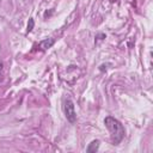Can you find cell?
I'll use <instances>...</instances> for the list:
<instances>
[{
  "mask_svg": "<svg viewBox=\"0 0 153 153\" xmlns=\"http://www.w3.org/2000/svg\"><path fill=\"white\" fill-rule=\"evenodd\" d=\"M104 123H105L106 128L109 129V131L111 134L112 145H118L122 141V139L124 137V128H123V126L121 124L120 121H117L116 118H114L111 116H108L104 120Z\"/></svg>",
  "mask_w": 153,
  "mask_h": 153,
  "instance_id": "obj_1",
  "label": "cell"
},
{
  "mask_svg": "<svg viewBox=\"0 0 153 153\" xmlns=\"http://www.w3.org/2000/svg\"><path fill=\"white\" fill-rule=\"evenodd\" d=\"M63 110H65V115L67 117V120L71 123H74L76 121V114H75V109H74V103L69 99H67L63 105Z\"/></svg>",
  "mask_w": 153,
  "mask_h": 153,
  "instance_id": "obj_2",
  "label": "cell"
},
{
  "mask_svg": "<svg viewBox=\"0 0 153 153\" xmlns=\"http://www.w3.org/2000/svg\"><path fill=\"white\" fill-rule=\"evenodd\" d=\"M54 39L53 38H47V39H43L41 43H39V48L42 49V50H47V49H49L53 44H54Z\"/></svg>",
  "mask_w": 153,
  "mask_h": 153,
  "instance_id": "obj_3",
  "label": "cell"
},
{
  "mask_svg": "<svg viewBox=\"0 0 153 153\" xmlns=\"http://www.w3.org/2000/svg\"><path fill=\"white\" fill-rule=\"evenodd\" d=\"M98 147H99V141L98 140H94V141H92L90 145H88V147H87V152L88 153H92V152H97L98 151Z\"/></svg>",
  "mask_w": 153,
  "mask_h": 153,
  "instance_id": "obj_4",
  "label": "cell"
},
{
  "mask_svg": "<svg viewBox=\"0 0 153 153\" xmlns=\"http://www.w3.org/2000/svg\"><path fill=\"white\" fill-rule=\"evenodd\" d=\"M33 25H35V22H33L32 18H30V19H29V23H27V29H26V31L30 32V31L33 29Z\"/></svg>",
  "mask_w": 153,
  "mask_h": 153,
  "instance_id": "obj_5",
  "label": "cell"
}]
</instances>
